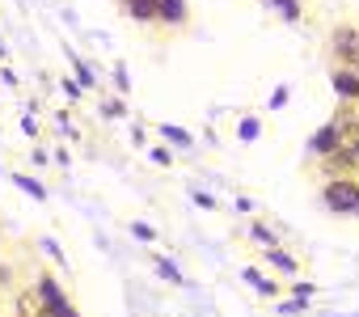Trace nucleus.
I'll list each match as a JSON object with an SVG mask.
<instances>
[{"instance_id": "obj_1", "label": "nucleus", "mask_w": 359, "mask_h": 317, "mask_svg": "<svg viewBox=\"0 0 359 317\" xmlns=\"http://www.w3.org/2000/svg\"><path fill=\"white\" fill-rule=\"evenodd\" d=\"M325 47H330L334 68H351V72H359V26H355V22H338V26H330Z\"/></svg>"}, {"instance_id": "obj_2", "label": "nucleus", "mask_w": 359, "mask_h": 317, "mask_svg": "<svg viewBox=\"0 0 359 317\" xmlns=\"http://www.w3.org/2000/svg\"><path fill=\"white\" fill-rule=\"evenodd\" d=\"M321 203L334 216H355V208H359V178H351V174L321 178Z\"/></svg>"}, {"instance_id": "obj_3", "label": "nucleus", "mask_w": 359, "mask_h": 317, "mask_svg": "<svg viewBox=\"0 0 359 317\" xmlns=\"http://www.w3.org/2000/svg\"><path fill=\"white\" fill-rule=\"evenodd\" d=\"M313 174H317V178H342V174L359 178V152H355L351 144H338V148H330L325 156H313Z\"/></svg>"}, {"instance_id": "obj_4", "label": "nucleus", "mask_w": 359, "mask_h": 317, "mask_svg": "<svg viewBox=\"0 0 359 317\" xmlns=\"http://www.w3.org/2000/svg\"><path fill=\"white\" fill-rule=\"evenodd\" d=\"M34 292H39V300H43V309H47V317H55L64 304H68V296H64V288L55 283V275L51 271H43L39 275V283H34Z\"/></svg>"}, {"instance_id": "obj_5", "label": "nucleus", "mask_w": 359, "mask_h": 317, "mask_svg": "<svg viewBox=\"0 0 359 317\" xmlns=\"http://www.w3.org/2000/svg\"><path fill=\"white\" fill-rule=\"evenodd\" d=\"M187 22H191L187 0H161V5H156V26H165V30H187Z\"/></svg>"}, {"instance_id": "obj_6", "label": "nucleus", "mask_w": 359, "mask_h": 317, "mask_svg": "<svg viewBox=\"0 0 359 317\" xmlns=\"http://www.w3.org/2000/svg\"><path fill=\"white\" fill-rule=\"evenodd\" d=\"M330 85H334V93L342 97V106H359V72L334 68V72H330Z\"/></svg>"}, {"instance_id": "obj_7", "label": "nucleus", "mask_w": 359, "mask_h": 317, "mask_svg": "<svg viewBox=\"0 0 359 317\" xmlns=\"http://www.w3.org/2000/svg\"><path fill=\"white\" fill-rule=\"evenodd\" d=\"M156 5L161 0H118L123 18H131L135 26H156Z\"/></svg>"}, {"instance_id": "obj_8", "label": "nucleus", "mask_w": 359, "mask_h": 317, "mask_svg": "<svg viewBox=\"0 0 359 317\" xmlns=\"http://www.w3.org/2000/svg\"><path fill=\"white\" fill-rule=\"evenodd\" d=\"M338 144H342V123H330L321 135H313L309 152H313V156H325V152H330V148H338Z\"/></svg>"}, {"instance_id": "obj_9", "label": "nucleus", "mask_w": 359, "mask_h": 317, "mask_svg": "<svg viewBox=\"0 0 359 317\" xmlns=\"http://www.w3.org/2000/svg\"><path fill=\"white\" fill-rule=\"evenodd\" d=\"M275 5L283 9V18H292V22L300 18V5H296V0H275Z\"/></svg>"}, {"instance_id": "obj_10", "label": "nucleus", "mask_w": 359, "mask_h": 317, "mask_svg": "<svg viewBox=\"0 0 359 317\" xmlns=\"http://www.w3.org/2000/svg\"><path fill=\"white\" fill-rule=\"evenodd\" d=\"M55 317H76V309H72V304H64V309H60Z\"/></svg>"}, {"instance_id": "obj_11", "label": "nucleus", "mask_w": 359, "mask_h": 317, "mask_svg": "<svg viewBox=\"0 0 359 317\" xmlns=\"http://www.w3.org/2000/svg\"><path fill=\"white\" fill-rule=\"evenodd\" d=\"M0 245H5V237H0Z\"/></svg>"}, {"instance_id": "obj_12", "label": "nucleus", "mask_w": 359, "mask_h": 317, "mask_svg": "<svg viewBox=\"0 0 359 317\" xmlns=\"http://www.w3.org/2000/svg\"><path fill=\"white\" fill-rule=\"evenodd\" d=\"M355 216H359V208H355Z\"/></svg>"}]
</instances>
